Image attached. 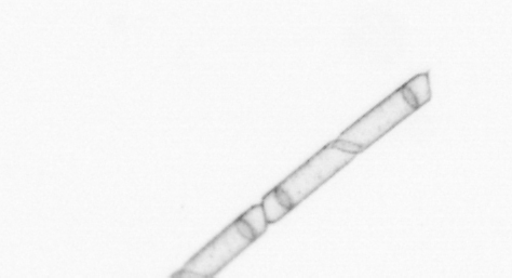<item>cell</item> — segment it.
I'll list each match as a JSON object with an SVG mask.
<instances>
[{"label":"cell","mask_w":512,"mask_h":278,"mask_svg":"<svg viewBox=\"0 0 512 278\" xmlns=\"http://www.w3.org/2000/svg\"><path fill=\"white\" fill-rule=\"evenodd\" d=\"M262 207L268 223H276L286 217L292 208L279 197L276 188L265 195Z\"/></svg>","instance_id":"5b68a950"},{"label":"cell","mask_w":512,"mask_h":278,"mask_svg":"<svg viewBox=\"0 0 512 278\" xmlns=\"http://www.w3.org/2000/svg\"><path fill=\"white\" fill-rule=\"evenodd\" d=\"M416 111L400 87L348 127L333 143L336 147L358 155Z\"/></svg>","instance_id":"6da1fadb"},{"label":"cell","mask_w":512,"mask_h":278,"mask_svg":"<svg viewBox=\"0 0 512 278\" xmlns=\"http://www.w3.org/2000/svg\"><path fill=\"white\" fill-rule=\"evenodd\" d=\"M356 156L357 154L336 147L331 142L282 181L276 187L277 193L293 209L338 174Z\"/></svg>","instance_id":"7a4b0ae2"},{"label":"cell","mask_w":512,"mask_h":278,"mask_svg":"<svg viewBox=\"0 0 512 278\" xmlns=\"http://www.w3.org/2000/svg\"><path fill=\"white\" fill-rule=\"evenodd\" d=\"M256 240L248 225L238 218L185 264L179 276L217 275ZM174 275V276H175Z\"/></svg>","instance_id":"3957f363"},{"label":"cell","mask_w":512,"mask_h":278,"mask_svg":"<svg viewBox=\"0 0 512 278\" xmlns=\"http://www.w3.org/2000/svg\"><path fill=\"white\" fill-rule=\"evenodd\" d=\"M406 90L410 100L420 109L431 99V89L429 74L423 73L414 76L410 81L402 86Z\"/></svg>","instance_id":"277c9868"},{"label":"cell","mask_w":512,"mask_h":278,"mask_svg":"<svg viewBox=\"0 0 512 278\" xmlns=\"http://www.w3.org/2000/svg\"><path fill=\"white\" fill-rule=\"evenodd\" d=\"M239 218L248 225L256 238H259L266 232L269 224L261 204L251 207Z\"/></svg>","instance_id":"8992f818"}]
</instances>
